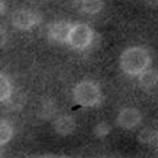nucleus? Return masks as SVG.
I'll return each mask as SVG.
<instances>
[{
	"instance_id": "1",
	"label": "nucleus",
	"mask_w": 158,
	"mask_h": 158,
	"mask_svg": "<svg viewBox=\"0 0 158 158\" xmlns=\"http://www.w3.org/2000/svg\"><path fill=\"white\" fill-rule=\"evenodd\" d=\"M150 55L147 50L133 47L122 52L120 67L124 73L132 76H139L149 69Z\"/></svg>"
},
{
	"instance_id": "2",
	"label": "nucleus",
	"mask_w": 158,
	"mask_h": 158,
	"mask_svg": "<svg viewBox=\"0 0 158 158\" xmlns=\"http://www.w3.org/2000/svg\"><path fill=\"white\" fill-rule=\"evenodd\" d=\"M73 97L79 106L91 108L100 102L101 91L97 83L93 81H81L74 88Z\"/></svg>"
},
{
	"instance_id": "3",
	"label": "nucleus",
	"mask_w": 158,
	"mask_h": 158,
	"mask_svg": "<svg viewBox=\"0 0 158 158\" xmlns=\"http://www.w3.org/2000/svg\"><path fill=\"white\" fill-rule=\"evenodd\" d=\"M93 36V31L88 24L76 23L72 27L68 43L74 49L85 50L91 44Z\"/></svg>"
},
{
	"instance_id": "4",
	"label": "nucleus",
	"mask_w": 158,
	"mask_h": 158,
	"mask_svg": "<svg viewBox=\"0 0 158 158\" xmlns=\"http://www.w3.org/2000/svg\"><path fill=\"white\" fill-rule=\"evenodd\" d=\"M40 16L37 12L30 9H20L14 13L12 22L19 30H30L39 23Z\"/></svg>"
},
{
	"instance_id": "5",
	"label": "nucleus",
	"mask_w": 158,
	"mask_h": 158,
	"mask_svg": "<svg viewBox=\"0 0 158 158\" xmlns=\"http://www.w3.org/2000/svg\"><path fill=\"white\" fill-rule=\"evenodd\" d=\"M73 24L69 22H54L48 27V36L51 40L59 43H68Z\"/></svg>"
},
{
	"instance_id": "6",
	"label": "nucleus",
	"mask_w": 158,
	"mask_h": 158,
	"mask_svg": "<svg viewBox=\"0 0 158 158\" xmlns=\"http://www.w3.org/2000/svg\"><path fill=\"white\" fill-rule=\"evenodd\" d=\"M141 120V113L135 108L123 109L117 116V123L123 129H132Z\"/></svg>"
},
{
	"instance_id": "7",
	"label": "nucleus",
	"mask_w": 158,
	"mask_h": 158,
	"mask_svg": "<svg viewBox=\"0 0 158 158\" xmlns=\"http://www.w3.org/2000/svg\"><path fill=\"white\" fill-rule=\"evenodd\" d=\"M75 129V122L73 118L68 116H63L58 118L55 122V130L60 135H69Z\"/></svg>"
},
{
	"instance_id": "8",
	"label": "nucleus",
	"mask_w": 158,
	"mask_h": 158,
	"mask_svg": "<svg viewBox=\"0 0 158 158\" xmlns=\"http://www.w3.org/2000/svg\"><path fill=\"white\" fill-rule=\"evenodd\" d=\"M157 73L153 70H150V69L144 71L141 75H139V81L141 83V85H143L144 88H151V86L155 85L157 83Z\"/></svg>"
},
{
	"instance_id": "9",
	"label": "nucleus",
	"mask_w": 158,
	"mask_h": 158,
	"mask_svg": "<svg viewBox=\"0 0 158 158\" xmlns=\"http://www.w3.org/2000/svg\"><path fill=\"white\" fill-rule=\"evenodd\" d=\"M102 3L101 1H80L79 2V9L86 14H96L101 10Z\"/></svg>"
},
{
	"instance_id": "10",
	"label": "nucleus",
	"mask_w": 158,
	"mask_h": 158,
	"mask_svg": "<svg viewBox=\"0 0 158 158\" xmlns=\"http://www.w3.org/2000/svg\"><path fill=\"white\" fill-rule=\"evenodd\" d=\"M1 78V83H0V98H1V101H6L12 95V85L9 81V79L6 78V75L1 74L0 76Z\"/></svg>"
},
{
	"instance_id": "11",
	"label": "nucleus",
	"mask_w": 158,
	"mask_h": 158,
	"mask_svg": "<svg viewBox=\"0 0 158 158\" xmlns=\"http://www.w3.org/2000/svg\"><path fill=\"white\" fill-rule=\"evenodd\" d=\"M13 136L12 126L6 120L1 121V144H6L11 140Z\"/></svg>"
}]
</instances>
